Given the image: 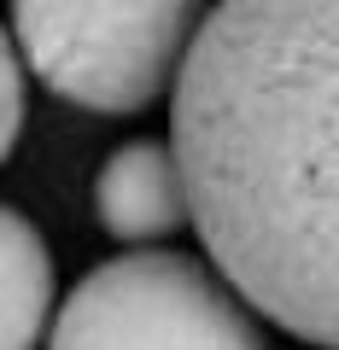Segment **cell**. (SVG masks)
<instances>
[{
  "label": "cell",
  "instance_id": "obj_3",
  "mask_svg": "<svg viewBox=\"0 0 339 350\" xmlns=\"http://www.w3.org/2000/svg\"><path fill=\"white\" fill-rule=\"evenodd\" d=\"M47 350H269L258 310L188 251L100 262L53 310Z\"/></svg>",
  "mask_w": 339,
  "mask_h": 350
},
{
  "label": "cell",
  "instance_id": "obj_5",
  "mask_svg": "<svg viewBox=\"0 0 339 350\" xmlns=\"http://www.w3.org/2000/svg\"><path fill=\"white\" fill-rule=\"evenodd\" d=\"M53 327V257L24 211L0 204V350H36Z\"/></svg>",
  "mask_w": 339,
  "mask_h": 350
},
{
  "label": "cell",
  "instance_id": "obj_4",
  "mask_svg": "<svg viewBox=\"0 0 339 350\" xmlns=\"http://www.w3.org/2000/svg\"><path fill=\"white\" fill-rule=\"evenodd\" d=\"M94 216L123 245H158L176 228H188L193 211H188V175L176 163V146L123 140L94 175Z\"/></svg>",
  "mask_w": 339,
  "mask_h": 350
},
{
  "label": "cell",
  "instance_id": "obj_6",
  "mask_svg": "<svg viewBox=\"0 0 339 350\" xmlns=\"http://www.w3.org/2000/svg\"><path fill=\"white\" fill-rule=\"evenodd\" d=\"M18 129H24V59L18 41L0 29V163L18 146Z\"/></svg>",
  "mask_w": 339,
  "mask_h": 350
},
{
  "label": "cell",
  "instance_id": "obj_1",
  "mask_svg": "<svg viewBox=\"0 0 339 350\" xmlns=\"http://www.w3.org/2000/svg\"><path fill=\"white\" fill-rule=\"evenodd\" d=\"M170 146L216 275L281 333L339 350V0H216Z\"/></svg>",
  "mask_w": 339,
  "mask_h": 350
},
{
  "label": "cell",
  "instance_id": "obj_2",
  "mask_svg": "<svg viewBox=\"0 0 339 350\" xmlns=\"http://www.w3.org/2000/svg\"><path fill=\"white\" fill-rule=\"evenodd\" d=\"M211 0H12V41L36 82L100 117L176 94Z\"/></svg>",
  "mask_w": 339,
  "mask_h": 350
}]
</instances>
